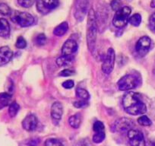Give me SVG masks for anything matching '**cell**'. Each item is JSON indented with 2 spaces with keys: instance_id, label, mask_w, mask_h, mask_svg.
I'll return each instance as SVG.
<instances>
[{
  "instance_id": "4dcf8cb0",
  "label": "cell",
  "mask_w": 155,
  "mask_h": 146,
  "mask_svg": "<svg viewBox=\"0 0 155 146\" xmlns=\"http://www.w3.org/2000/svg\"><path fill=\"white\" fill-rule=\"evenodd\" d=\"M105 126L104 124L101 121H96L93 125V129L95 132H103L104 131Z\"/></svg>"
},
{
  "instance_id": "6da1fadb",
  "label": "cell",
  "mask_w": 155,
  "mask_h": 146,
  "mask_svg": "<svg viewBox=\"0 0 155 146\" xmlns=\"http://www.w3.org/2000/svg\"><path fill=\"white\" fill-rule=\"evenodd\" d=\"M123 106L125 111L132 116L142 115L147 111V107L141 101V95L134 91L127 92L123 96Z\"/></svg>"
},
{
  "instance_id": "5bb4252c",
  "label": "cell",
  "mask_w": 155,
  "mask_h": 146,
  "mask_svg": "<svg viewBox=\"0 0 155 146\" xmlns=\"http://www.w3.org/2000/svg\"><path fill=\"white\" fill-rule=\"evenodd\" d=\"M13 56V52L7 46L0 47V66L6 65L11 61Z\"/></svg>"
},
{
  "instance_id": "1f68e13d",
  "label": "cell",
  "mask_w": 155,
  "mask_h": 146,
  "mask_svg": "<svg viewBox=\"0 0 155 146\" xmlns=\"http://www.w3.org/2000/svg\"><path fill=\"white\" fill-rule=\"evenodd\" d=\"M110 6L113 11L117 12L122 8V2L120 0H112Z\"/></svg>"
},
{
  "instance_id": "277c9868",
  "label": "cell",
  "mask_w": 155,
  "mask_h": 146,
  "mask_svg": "<svg viewBox=\"0 0 155 146\" xmlns=\"http://www.w3.org/2000/svg\"><path fill=\"white\" fill-rule=\"evenodd\" d=\"M138 85V79L133 75H126L122 77L117 82L120 91H129L135 88Z\"/></svg>"
},
{
  "instance_id": "e0dca14e",
  "label": "cell",
  "mask_w": 155,
  "mask_h": 146,
  "mask_svg": "<svg viewBox=\"0 0 155 146\" xmlns=\"http://www.w3.org/2000/svg\"><path fill=\"white\" fill-rule=\"evenodd\" d=\"M81 121H82V117L79 113L71 116L68 118V123H69L70 126H71L74 129H78L81 126Z\"/></svg>"
},
{
  "instance_id": "d4e9b609",
  "label": "cell",
  "mask_w": 155,
  "mask_h": 146,
  "mask_svg": "<svg viewBox=\"0 0 155 146\" xmlns=\"http://www.w3.org/2000/svg\"><path fill=\"white\" fill-rule=\"evenodd\" d=\"M138 123L142 126H149L151 125V120L149 119L148 117L145 115L141 116L138 119Z\"/></svg>"
},
{
  "instance_id": "4fadbf2b",
  "label": "cell",
  "mask_w": 155,
  "mask_h": 146,
  "mask_svg": "<svg viewBox=\"0 0 155 146\" xmlns=\"http://www.w3.org/2000/svg\"><path fill=\"white\" fill-rule=\"evenodd\" d=\"M38 124V120L34 114L28 115L22 121V127L28 132H32L35 130Z\"/></svg>"
},
{
  "instance_id": "603a6c76",
  "label": "cell",
  "mask_w": 155,
  "mask_h": 146,
  "mask_svg": "<svg viewBox=\"0 0 155 146\" xmlns=\"http://www.w3.org/2000/svg\"><path fill=\"white\" fill-rule=\"evenodd\" d=\"M129 22L132 25L135 27L139 26L141 22V15L138 14V13H136V14H134L133 15L131 16L129 18Z\"/></svg>"
},
{
  "instance_id": "5b68a950",
  "label": "cell",
  "mask_w": 155,
  "mask_h": 146,
  "mask_svg": "<svg viewBox=\"0 0 155 146\" xmlns=\"http://www.w3.org/2000/svg\"><path fill=\"white\" fill-rule=\"evenodd\" d=\"M12 19L22 28L31 26L34 23V18L26 12H15Z\"/></svg>"
},
{
  "instance_id": "2e32d148",
  "label": "cell",
  "mask_w": 155,
  "mask_h": 146,
  "mask_svg": "<svg viewBox=\"0 0 155 146\" xmlns=\"http://www.w3.org/2000/svg\"><path fill=\"white\" fill-rule=\"evenodd\" d=\"M11 33L9 23L5 18H0V37L2 38H8Z\"/></svg>"
},
{
  "instance_id": "9a60e30c",
  "label": "cell",
  "mask_w": 155,
  "mask_h": 146,
  "mask_svg": "<svg viewBox=\"0 0 155 146\" xmlns=\"http://www.w3.org/2000/svg\"><path fill=\"white\" fill-rule=\"evenodd\" d=\"M63 114V107L60 102H56L51 107V117L53 120H59Z\"/></svg>"
},
{
  "instance_id": "9c48e42d",
  "label": "cell",
  "mask_w": 155,
  "mask_h": 146,
  "mask_svg": "<svg viewBox=\"0 0 155 146\" xmlns=\"http://www.w3.org/2000/svg\"><path fill=\"white\" fill-rule=\"evenodd\" d=\"M151 45V40L147 36H143L137 41L135 50L140 56H144L149 52Z\"/></svg>"
},
{
  "instance_id": "74e56055",
  "label": "cell",
  "mask_w": 155,
  "mask_h": 146,
  "mask_svg": "<svg viewBox=\"0 0 155 146\" xmlns=\"http://www.w3.org/2000/svg\"><path fill=\"white\" fill-rule=\"evenodd\" d=\"M149 146H155V141H151L150 142V145Z\"/></svg>"
},
{
  "instance_id": "4316f807",
  "label": "cell",
  "mask_w": 155,
  "mask_h": 146,
  "mask_svg": "<svg viewBox=\"0 0 155 146\" xmlns=\"http://www.w3.org/2000/svg\"><path fill=\"white\" fill-rule=\"evenodd\" d=\"M45 146H64L63 144L59 140L56 139V138H49L46 140L44 143Z\"/></svg>"
},
{
  "instance_id": "7c38bea8",
  "label": "cell",
  "mask_w": 155,
  "mask_h": 146,
  "mask_svg": "<svg viewBox=\"0 0 155 146\" xmlns=\"http://www.w3.org/2000/svg\"><path fill=\"white\" fill-rule=\"evenodd\" d=\"M78 44L72 39H68L64 43L62 47V56H72V55L77 51Z\"/></svg>"
},
{
  "instance_id": "44dd1931",
  "label": "cell",
  "mask_w": 155,
  "mask_h": 146,
  "mask_svg": "<svg viewBox=\"0 0 155 146\" xmlns=\"http://www.w3.org/2000/svg\"><path fill=\"white\" fill-rule=\"evenodd\" d=\"M76 96L78 98H79L81 100L83 101H87V100L90 98V95H89L88 92L84 88H78L76 90Z\"/></svg>"
},
{
  "instance_id": "7a4b0ae2",
  "label": "cell",
  "mask_w": 155,
  "mask_h": 146,
  "mask_svg": "<svg viewBox=\"0 0 155 146\" xmlns=\"http://www.w3.org/2000/svg\"><path fill=\"white\" fill-rule=\"evenodd\" d=\"M97 31V23L96 13L93 8H91L87 15V47L92 54H94L96 50Z\"/></svg>"
},
{
  "instance_id": "8992f818",
  "label": "cell",
  "mask_w": 155,
  "mask_h": 146,
  "mask_svg": "<svg viewBox=\"0 0 155 146\" xmlns=\"http://www.w3.org/2000/svg\"><path fill=\"white\" fill-rule=\"evenodd\" d=\"M37 9L43 15H47L56 8L59 5L58 0H37Z\"/></svg>"
},
{
  "instance_id": "cb8c5ba5",
  "label": "cell",
  "mask_w": 155,
  "mask_h": 146,
  "mask_svg": "<svg viewBox=\"0 0 155 146\" xmlns=\"http://www.w3.org/2000/svg\"><path fill=\"white\" fill-rule=\"evenodd\" d=\"M105 137H106V135L104 131H103V132H95L94 135H93V138H92V140H93L94 142L96 143V144H100V143L103 142V141H104Z\"/></svg>"
},
{
  "instance_id": "7402d4cb",
  "label": "cell",
  "mask_w": 155,
  "mask_h": 146,
  "mask_svg": "<svg viewBox=\"0 0 155 146\" xmlns=\"http://www.w3.org/2000/svg\"><path fill=\"white\" fill-rule=\"evenodd\" d=\"M19 109H20V106H19L18 104H17L16 102L12 103L9 106V108H8V114H9L10 117H15L18 113Z\"/></svg>"
},
{
  "instance_id": "ba28073f",
  "label": "cell",
  "mask_w": 155,
  "mask_h": 146,
  "mask_svg": "<svg viewBox=\"0 0 155 146\" xmlns=\"http://www.w3.org/2000/svg\"><path fill=\"white\" fill-rule=\"evenodd\" d=\"M127 135L131 146H145V139L141 131L132 129L127 132Z\"/></svg>"
},
{
  "instance_id": "484cf974",
  "label": "cell",
  "mask_w": 155,
  "mask_h": 146,
  "mask_svg": "<svg viewBox=\"0 0 155 146\" xmlns=\"http://www.w3.org/2000/svg\"><path fill=\"white\" fill-rule=\"evenodd\" d=\"M35 43L38 46H44L47 43V37L44 34H40L37 36Z\"/></svg>"
},
{
  "instance_id": "836d02e7",
  "label": "cell",
  "mask_w": 155,
  "mask_h": 146,
  "mask_svg": "<svg viewBox=\"0 0 155 146\" xmlns=\"http://www.w3.org/2000/svg\"><path fill=\"white\" fill-rule=\"evenodd\" d=\"M74 74V71L71 69H68V68H65V69L62 70L59 72V76L62 77H68V76H71Z\"/></svg>"
},
{
  "instance_id": "e575fe53",
  "label": "cell",
  "mask_w": 155,
  "mask_h": 146,
  "mask_svg": "<svg viewBox=\"0 0 155 146\" xmlns=\"http://www.w3.org/2000/svg\"><path fill=\"white\" fill-rule=\"evenodd\" d=\"M149 27L152 31L155 32V13L151 15L149 18Z\"/></svg>"
},
{
  "instance_id": "3957f363",
  "label": "cell",
  "mask_w": 155,
  "mask_h": 146,
  "mask_svg": "<svg viewBox=\"0 0 155 146\" xmlns=\"http://www.w3.org/2000/svg\"><path fill=\"white\" fill-rule=\"evenodd\" d=\"M132 9L129 6H123L119 11L116 12L113 18V25L116 28H123L129 22V15Z\"/></svg>"
},
{
  "instance_id": "f1b7e54d",
  "label": "cell",
  "mask_w": 155,
  "mask_h": 146,
  "mask_svg": "<svg viewBox=\"0 0 155 146\" xmlns=\"http://www.w3.org/2000/svg\"><path fill=\"white\" fill-rule=\"evenodd\" d=\"M15 47L18 49H25L27 47V42L23 37L20 36L18 38L17 41H16Z\"/></svg>"
},
{
  "instance_id": "d590c367",
  "label": "cell",
  "mask_w": 155,
  "mask_h": 146,
  "mask_svg": "<svg viewBox=\"0 0 155 146\" xmlns=\"http://www.w3.org/2000/svg\"><path fill=\"white\" fill-rule=\"evenodd\" d=\"M62 85L64 88L71 89L74 87V81H72V80H67V81H64V82L62 83Z\"/></svg>"
},
{
  "instance_id": "f546056e",
  "label": "cell",
  "mask_w": 155,
  "mask_h": 146,
  "mask_svg": "<svg viewBox=\"0 0 155 146\" xmlns=\"http://www.w3.org/2000/svg\"><path fill=\"white\" fill-rule=\"evenodd\" d=\"M19 5L24 8H30L35 2V0H18Z\"/></svg>"
},
{
  "instance_id": "52a82bcc",
  "label": "cell",
  "mask_w": 155,
  "mask_h": 146,
  "mask_svg": "<svg viewBox=\"0 0 155 146\" xmlns=\"http://www.w3.org/2000/svg\"><path fill=\"white\" fill-rule=\"evenodd\" d=\"M115 58H116V55H115L114 50L113 48H109L107 50V55L104 59V62H103L102 67H101L104 73L109 75L112 72L113 68H114Z\"/></svg>"
},
{
  "instance_id": "30bf717a",
  "label": "cell",
  "mask_w": 155,
  "mask_h": 146,
  "mask_svg": "<svg viewBox=\"0 0 155 146\" xmlns=\"http://www.w3.org/2000/svg\"><path fill=\"white\" fill-rule=\"evenodd\" d=\"M133 126V121L129 118L123 117L116 120L113 123V132H128Z\"/></svg>"
},
{
  "instance_id": "d6a6232c",
  "label": "cell",
  "mask_w": 155,
  "mask_h": 146,
  "mask_svg": "<svg viewBox=\"0 0 155 146\" xmlns=\"http://www.w3.org/2000/svg\"><path fill=\"white\" fill-rule=\"evenodd\" d=\"M73 105H74V107H76V108H84V107L88 106V103H87V101L81 100V101H75V102L73 104Z\"/></svg>"
},
{
  "instance_id": "8d00e7d4",
  "label": "cell",
  "mask_w": 155,
  "mask_h": 146,
  "mask_svg": "<svg viewBox=\"0 0 155 146\" xmlns=\"http://www.w3.org/2000/svg\"><path fill=\"white\" fill-rule=\"evenodd\" d=\"M150 7L151 8H155V0H152L150 2Z\"/></svg>"
},
{
  "instance_id": "ac0fdd59",
  "label": "cell",
  "mask_w": 155,
  "mask_h": 146,
  "mask_svg": "<svg viewBox=\"0 0 155 146\" xmlns=\"http://www.w3.org/2000/svg\"><path fill=\"white\" fill-rule=\"evenodd\" d=\"M68 25L67 22H62L60 25H59L58 26H56V28L53 30V34L56 36L58 37H61V36H63L65 33L68 31Z\"/></svg>"
},
{
  "instance_id": "ffe728a7",
  "label": "cell",
  "mask_w": 155,
  "mask_h": 146,
  "mask_svg": "<svg viewBox=\"0 0 155 146\" xmlns=\"http://www.w3.org/2000/svg\"><path fill=\"white\" fill-rule=\"evenodd\" d=\"M73 61L72 56H62L56 59V64L59 67H65L71 63Z\"/></svg>"
},
{
  "instance_id": "8fae6325",
  "label": "cell",
  "mask_w": 155,
  "mask_h": 146,
  "mask_svg": "<svg viewBox=\"0 0 155 146\" xmlns=\"http://www.w3.org/2000/svg\"><path fill=\"white\" fill-rule=\"evenodd\" d=\"M87 0H78L74 10V18L78 22H81L84 19L87 12Z\"/></svg>"
},
{
  "instance_id": "83f0119b",
  "label": "cell",
  "mask_w": 155,
  "mask_h": 146,
  "mask_svg": "<svg viewBox=\"0 0 155 146\" xmlns=\"http://www.w3.org/2000/svg\"><path fill=\"white\" fill-rule=\"evenodd\" d=\"M11 12V8L7 4L0 3V14L3 15H9Z\"/></svg>"
},
{
  "instance_id": "d6986e66",
  "label": "cell",
  "mask_w": 155,
  "mask_h": 146,
  "mask_svg": "<svg viewBox=\"0 0 155 146\" xmlns=\"http://www.w3.org/2000/svg\"><path fill=\"white\" fill-rule=\"evenodd\" d=\"M12 95L8 93L0 94V110L8 106L11 102Z\"/></svg>"
}]
</instances>
